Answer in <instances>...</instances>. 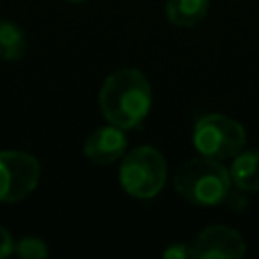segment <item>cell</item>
I'll list each match as a JSON object with an SVG mask.
<instances>
[{
	"mask_svg": "<svg viewBox=\"0 0 259 259\" xmlns=\"http://www.w3.org/2000/svg\"><path fill=\"white\" fill-rule=\"evenodd\" d=\"M67 2H73V4H79V2H85V0H67Z\"/></svg>",
	"mask_w": 259,
	"mask_h": 259,
	"instance_id": "14",
	"label": "cell"
},
{
	"mask_svg": "<svg viewBox=\"0 0 259 259\" xmlns=\"http://www.w3.org/2000/svg\"><path fill=\"white\" fill-rule=\"evenodd\" d=\"M192 144L206 158L227 160L245 148L247 134L237 119L223 113H206L194 125Z\"/></svg>",
	"mask_w": 259,
	"mask_h": 259,
	"instance_id": "4",
	"label": "cell"
},
{
	"mask_svg": "<svg viewBox=\"0 0 259 259\" xmlns=\"http://www.w3.org/2000/svg\"><path fill=\"white\" fill-rule=\"evenodd\" d=\"M166 160L154 146H138L123 156L119 182L136 198H154L166 182Z\"/></svg>",
	"mask_w": 259,
	"mask_h": 259,
	"instance_id": "3",
	"label": "cell"
},
{
	"mask_svg": "<svg viewBox=\"0 0 259 259\" xmlns=\"http://www.w3.org/2000/svg\"><path fill=\"white\" fill-rule=\"evenodd\" d=\"M10 253H14V241H12L10 233L0 225V259L8 257Z\"/></svg>",
	"mask_w": 259,
	"mask_h": 259,
	"instance_id": "13",
	"label": "cell"
},
{
	"mask_svg": "<svg viewBox=\"0 0 259 259\" xmlns=\"http://www.w3.org/2000/svg\"><path fill=\"white\" fill-rule=\"evenodd\" d=\"M162 255L166 259H194V251H192V243H170Z\"/></svg>",
	"mask_w": 259,
	"mask_h": 259,
	"instance_id": "12",
	"label": "cell"
},
{
	"mask_svg": "<svg viewBox=\"0 0 259 259\" xmlns=\"http://www.w3.org/2000/svg\"><path fill=\"white\" fill-rule=\"evenodd\" d=\"M14 253L22 259H42L49 255L47 243L38 237H24L18 243H14Z\"/></svg>",
	"mask_w": 259,
	"mask_h": 259,
	"instance_id": "11",
	"label": "cell"
},
{
	"mask_svg": "<svg viewBox=\"0 0 259 259\" xmlns=\"http://www.w3.org/2000/svg\"><path fill=\"white\" fill-rule=\"evenodd\" d=\"M97 101L109 123L121 130H134L150 113L152 87L142 71L119 69L101 83Z\"/></svg>",
	"mask_w": 259,
	"mask_h": 259,
	"instance_id": "1",
	"label": "cell"
},
{
	"mask_svg": "<svg viewBox=\"0 0 259 259\" xmlns=\"http://www.w3.org/2000/svg\"><path fill=\"white\" fill-rule=\"evenodd\" d=\"M210 0H166V18L174 26H196L208 12Z\"/></svg>",
	"mask_w": 259,
	"mask_h": 259,
	"instance_id": "9",
	"label": "cell"
},
{
	"mask_svg": "<svg viewBox=\"0 0 259 259\" xmlns=\"http://www.w3.org/2000/svg\"><path fill=\"white\" fill-rule=\"evenodd\" d=\"M26 53V36L22 28L10 20H0V59L18 61Z\"/></svg>",
	"mask_w": 259,
	"mask_h": 259,
	"instance_id": "10",
	"label": "cell"
},
{
	"mask_svg": "<svg viewBox=\"0 0 259 259\" xmlns=\"http://www.w3.org/2000/svg\"><path fill=\"white\" fill-rule=\"evenodd\" d=\"M38 160L20 150L0 152V202H18L38 184Z\"/></svg>",
	"mask_w": 259,
	"mask_h": 259,
	"instance_id": "5",
	"label": "cell"
},
{
	"mask_svg": "<svg viewBox=\"0 0 259 259\" xmlns=\"http://www.w3.org/2000/svg\"><path fill=\"white\" fill-rule=\"evenodd\" d=\"M174 190L188 202L198 206H214L231 196V174L212 158H192L186 160L172 178Z\"/></svg>",
	"mask_w": 259,
	"mask_h": 259,
	"instance_id": "2",
	"label": "cell"
},
{
	"mask_svg": "<svg viewBox=\"0 0 259 259\" xmlns=\"http://www.w3.org/2000/svg\"><path fill=\"white\" fill-rule=\"evenodd\" d=\"M192 251L196 259H241L247 245L239 231L227 225H208L196 235Z\"/></svg>",
	"mask_w": 259,
	"mask_h": 259,
	"instance_id": "6",
	"label": "cell"
},
{
	"mask_svg": "<svg viewBox=\"0 0 259 259\" xmlns=\"http://www.w3.org/2000/svg\"><path fill=\"white\" fill-rule=\"evenodd\" d=\"M231 180L239 190L251 192L259 190V148L253 150H241L231 168H229Z\"/></svg>",
	"mask_w": 259,
	"mask_h": 259,
	"instance_id": "8",
	"label": "cell"
},
{
	"mask_svg": "<svg viewBox=\"0 0 259 259\" xmlns=\"http://www.w3.org/2000/svg\"><path fill=\"white\" fill-rule=\"evenodd\" d=\"M125 148H127L125 130L109 123V125L97 127L95 132H91L87 136L83 152L89 162L107 166V164H113L115 160H119L125 154Z\"/></svg>",
	"mask_w": 259,
	"mask_h": 259,
	"instance_id": "7",
	"label": "cell"
}]
</instances>
